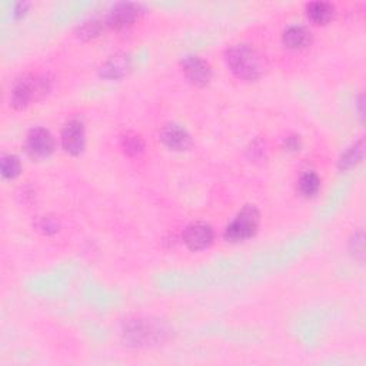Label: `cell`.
<instances>
[{
  "instance_id": "obj_6",
  "label": "cell",
  "mask_w": 366,
  "mask_h": 366,
  "mask_svg": "<svg viewBox=\"0 0 366 366\" xmlns=\"http://www.w3.org/2000/svg\"><path fill=\"white\" fill-rule=\"evenodd\" d=\"M85 126L82 120L72 119L65 125L62 131V146L63 149L70 155H79L85 149Z\"/></svg>"
},
{
  "instance_id": "obj_20",
  "label": "cell",
  "mask_w": 366,
  "mask_h": 366,
  "mask_svg": "<svg viewBox=\"0 0 366 366\" xmlns=\"http://www.w3.org/2000/svg\"><path fill=\"white\" fill-rule=\"evenodd\" d=\"M285 148L289 151H299V148H301L299 136H288L285 139Z\"/></svg>"
},
{
  "instance_id": "obj_4",
  "label": "cell",
  "mask_w": 366,
  "mask_h": 366,
  "mask_svg": "<svg viewBox=\"0 0 366 366\" xmlns=\"http://www.w3.org/2000/svg\"><path fill=\"white\" fill-rule=\"evenodd\" d=\"M26 151L35 159H46L55 151V139L44 128H33L26 136Z\"/></svg>"
},
{
  "instance_id": "obj_16",
  "label": "cell",
  "mask_w": 366,
  "mask_h": 366,
  "mask_svg": "<svg viewBox=\"0 0 366 366\" xmlns=\"http://www.w3.org/2000/svg\"><path fill=\"white\" fill-rule=\"evenodd\" d=\"M22 163L15 155H5L0 160V172L5 179H15L20 175Z\"/></svg>"
},
{
  "instance_id": "obj_10",
  "label": "cell",
  "mask_w": 366,
  "mask_h": 366,
  "mask_svg": "<svg viewBox=\"0 0 366 366\" xmlns=\"http://www.w3.org/2000/svg\"><path fill=\"white\" fill-rule=\"evenodd\" d=\"M156 332V329L143 321H132L125 326L124 335L135 345H149L148 342H153Z\"/></svg>"
},
{
  "instance_id": "obj_15",
  "label": "cell",
  "mask_w": 366,
  "mask_h": 366,
  "mask_svg": "<svg viewBox=\"0 0 366 366\" xmlns=\"http://www.w3.org/2000/svg\"><path fill=\"white\" fill-rule=\"evenodd\" d=\"M299 190L306 198L315 197L319 192L321 188V179L315 172H306L299 179Z\"/></svg>"
},
{
  "instance_id": "obj_18",
  "label": "cell",
  "mask_w": 366,
  "mask_h": 366,
  "mask_svg": "<svg viewBox=\"0 0 366 366\" xmlns=\"http://www.w3.org/2000/svg\"><path fill=\"white\" fill-rule=\"evenodd\" d=\"M122 144H124L125 152L128 155H132V156L142 153L143 149H144L143 140L139 136H136V135H126L124 138V143H122Z\"/></svg>"
},
{
  "instance_id": "obj_8",
  "label": "cell",
  "mask_w": 366,
  "mask_h": 366,
  "mask_svg": "<svg viewBox=\"0 0 366 366\" xmlns=\"http://www.w3.org/2000/svg\"><path fill=\"white\" fill-rule=\"evenodd\" d=\"M186 78L197 86H206L212 79V69L208 62L199 56H186L182 60Z\"/></svg>"
},
{
  "instance_id": "obj_19",
  "label": "cell",
  "mask_w": 366,
  "mask_h": 366,
  "mask_svg": "<svg viewBox=\"0 0 366 366\" xmlns=\"http://www.w3.org/2000/svg\"><path fill=\"white\" fill-rule=\"evenodd\" d=\"M36 226H38L39 231H42V232L46 233V235L56 233V232L59 231V229H58V228H59L58 222L53 221L52 217H40L39 221H38V224H36Z\"/></svg>"
},
{
  "instance_id": "obj_17",
  "label": "cell",
  "mask_w": 366,
  "mask_h": 366,
  "mask_svg": "<svg viewBox=\"0 0 366 366\" xmlns=\"http://www.w3.org/2000/svg\"><path fill=\"white\" fill-rule=\"evenodd\" d=\"M102 32H103V23L97 19H89V20L81 23L78 31H76L78 36L83 40L93 39L96 36H99Z\"/></svg>"
},
{
  "instance_id": "obj_5",
  "label": "cell",
  "mask_w": 366,
  "mask_h": 366,
  "mask_svg": "<svg viewBox=\"0 0 366 366\" xmlns=\"http://www.w3.org/2000/svg\"><path fill=\"white\" fill-rule=\"evenodd\" d=\"M215 239V232L210 225L203 222L192 224L185 229L183 242L190 251H203L209 248Z\"/></svg>"
},
{
  "instance_id": "obj_1",
  "label": "cell",
  "mask_w": 366,
  "mask_h": 366,
  "mask_svg": "<svg viewBox=\"0 0 366 366\" xmlns=\"http://www.w3.org/2000/svg\"><path fill=\"white\" fill-rule=\"evenodd\" d=\"M226 63L233 75L242 81H256L263 75L262 56L249 44H233L226 51Z\"/></svg>"
},
{
  "instance_id": "obj_12",
  "label": "cell",
  "mask_w": 366,
  "mask_h": 366,
  "mask_svg": "<svg viewBox=\"0 0 366 366\" xmlns=\"http://www.w3.org/2000/svg\"><path fill=\"white\" fill-rule=\"evenodd\" d=\"M283 44L292 51H301L310 44L312 35L310 32L301 24H290L289 28L283 32Z\"/></svg>"
},
{
  "instance_id": "obj_9",
  "label": "cell",
  "mask_w": 366,
  "mask_h": 366,
  "mask_svg": "<svg viewBox=\"0 0 366 366\" xmlns=\"http://www.w3.org/2000/svg\"><path fill=\"white\" fill-rule=\"evenodd\" d=\"M160 140L166 148L172 151H186L190 146V135L188 131L178 125L169 124L160 131Z\"/></svg>"
},
{
  "instance_id": "obj_2",
  "label": "cell",
  "mask_w": 366,
  "mask_h": 366,
  "mask_svg": "<svg viewBox=\"0 0 366 366\" xmlns=\"http://www.w3.org/2000/svg\"><path fill=\"white\" fill-rule=\"evenodd\" d=\"M51 90V81L39 76H24L17 81L12 89L10 102L16 109H24L33 101L44 96Z\"/></svg>"
},
{
  "instance_id": "obj_21",
  "label": "cell",
  "mask_w": 366,
  "mask_h": 366,
  "mask_svg": "<svg viewBox=\"0 0 366 366\" xmlns=\"http://www.w3.org/2000/svg\"><path fill=\"white\" fill-rule=\"evenodd\" d=\"M29 8V3H26V2H20V3H16V6H15V15L16 16H22V15H24V12H26V9Z\"/></svg>"
},
{
  "instance_id": "obj_11",
  "label": "cell",
  "mask_w": 366,
  "mask_h": 366,
  "mask_svg": "<svg viewBox=\"0 0 366 366\" xmlns=\"http://www.w3.org/2000/svg\"><path fill=\"white\" fill-rule=\"evenodd\" d=\"M131 70V58L128 55H115L101 67V76L109 81H117L126 76Z\"/></svg>"
},
{
  "instance_id": "obj_3",
  "label": "cell",
  "mask_w": 366,
  "mask_h": 366,
  "mask_svg": "<svg viewBox=\"0 0 366 366\" xmlns=\"http://www.w3.org/2000/svg\"><path fill=\"white\" fill-rule=\"evenodd\" d=\"M259 219L260 215L258 209L252 205H247L226 226L225 239L232 243L251 239L258 231Z\"/></svg>"
},
{
  "instance_id": "obj_7",
  "label": "cell",
  "mask_w": 366,
  "mask_h": 366,
  "mask_svg": "<svg viewBox=\"0 0 366 366\" xmlns=\"http://www.w3.org/2000/svg\"><path fill=\"white\" fill-rule=\"evenodd\" d=\"M140 6L131 2H120L109 10L106 23L113 29H125L139 17Z\"/></svg>"
},
{
  "instance_id": "obj_14",
  "label": "cell",
  "mask_w": 366,
  "mask_h": 366,
  "mask_svg": "<svg viewBox=\"0 0 366 366\" xmlns=\"http://www.w3.org/2000/svg\"><path fill=\"white\" fill-rule=\"evenodd\" d=\"M363 155H365V143H363V139H360L356 143H353L351 148H348L344 152V155L340 156L339 167L342 170L352 169L363 159Z\"/></svg>"
},
{
  "instance_id": "obj_13",
  "label": "cell",
  "mask_w": 366,
  "mask_h": 366,
  "mask_svg": "<svg viewBox=\"0 0 366 366\" xmlns=\"http://www.w3.org/2000/svg\"><path fill=\"white\" fill-rule=\"evenodd\" d=\"M335 8L328 2H312L306 6V15L315 24H326L332 20Z\"/></svg>"
}]
</instances>
